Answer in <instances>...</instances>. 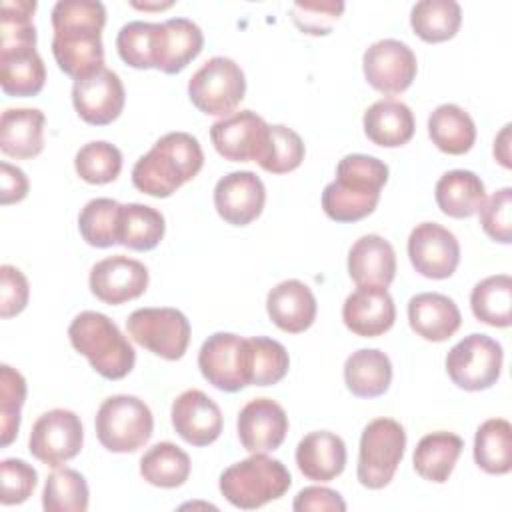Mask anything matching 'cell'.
I'll use <instances>...</instances> for the list:
<instances>
[{"mask_svg": "<svg viewBox=\"0 0 512 512\" xmlns=\"http://www.w3.org/2000/svg\"><path fill=\"white\" fill-rule=\"evenodd\" d=\"M160 40H162V24L134 20L124 24L116 36V48L120 58L140 70L156 68L160 62Z\"/></svg>", "mask_w": 512, "mask_h": 512, "instance_id": "cell-37", "label": "cell"}, {"mask_svg": "<svg viewBox=\"0 0 512 512\" xmlns=\"http://www.w3.org/2000/svg\"><path fill=\"white\" fill-rule=\"evenodd\" d=\"M204 166L200 142L188 132H168L136 160L132 184L148 196L168 198Z\"/></svg>", "mask_w": 512, "mask_h": 512, "instance_id": "cell-3", "label": "cell"}, {"mask_svg": "<svg viewBox=\"0 0 512 512\" xmlns=\"http://www.w3.org/2000/svg\"><path fill=\"white\" fill-rule=\"evenodd\" d=\"M342 320L350 332L374 338L388 332L396 320V306L382 286H358L342 306Z\"/></svg>", "mask_w": 512, "mask_h": 512, "instance_id": "cell-22", "label": "cell"}, {"mask_svg": "<svg viewBox=\"0 0 512 512\" xmlns=\"http://www.w3.org/2000/svg\"><path fill=\"white\" fill-rule=\"evenodd\" d=\"M510 208H512V188L510 186L496 190L478 208L480 226L486 232V236L492 238L494 242H500V244L512 242Z\"/></svg>", "mask_w": 512, "mask_h": 512, "instance_id": "cell-47", "label": "cell"}, {"mask_svg": "<svg viewBox=\"0 0 512 512\" xmlns=\"http://www.w3.org/2000/svg\"><path fill=\"white\" fill-rule=\"evenodd\" d=\"M410 328L428 342H444L462 324L456 302L438 292H422L408 300Z\"/></svg>", "mask_w": 512, "mask_h": 512, "instance_id": "cell-25", "label": "cell"}, {"mask_svg": "<svg viewBox=\"0 0 512 512\" xmlns=\"http://www.w3.org/2000/svg\"><path fill=\"white\" fill-rule=\"evenodd\" d=\"M462 8L454 0H420L410 10V26L418 38L436 44L456 36Z\"/></svg>", "mask_w": 512, "mask_h": 512, "instance_id": "cell-36", "label": "cell"}, {"mask_svg": "<svg viewBox=\"0 0 512 512\" xmlns=\"http://www.w3.org/2000/svg\"><path fill=\"white\" fill-rule=\"evenodd\" d=\"M434 198L446 216L468 218L476 214L486 200V188L472 170H450L438 178Z\"/></svg>", "mask_w": 512, "mask_h": 512, "instance_id": "cell-31", "label": "cell"}, {"mask_svg": "<svg viewBox=\"0 0 512 512\" xmlns=\"http://www.w3.org/2000/svg\"><path fill=\"white\" fill-rule=\"evenodd\" d=\"M432 144L450 156L466 154L476 140V124L458 104H440L428 116Z\"/></svg>", "mask_w": 512, "mask_h": 512, "instance_id": "cell-32", "label": "cell"}, {"mask_svg": "<svg viewBox=\"0 0 512 512\" xmlns=\"http://www.w3.org/2000/svg\"><path fill=\"white\" fill-rule=\"evenodd\" d=\"M68 338L72 348L86 356L90 366L106 380H120L134 368L136 352L132 344L102 312H80L68 326Z\"/></svg>", "mask_w": 512, "mask_h": 512, "instance_id": "cell-5", "label": "cell"}, {"mask_svg": "<svg viewBox=\"0 0 512 512\" xmlns=\"http://www.w3.org/2000/svg\"><path fill=\"white\" fill-rule=\"evenodd\" d=\"M0 180H2V190H0V202L2 206L22 202L28 196V178L26 174L18 168L12 166L10 162L0 164Z\"/></svg>", "mask_w": 512, "mask_h": 512, "instance_id": "cell-51", "label": "cell"}, {"mask_svg": "<svg viewBox=\"0 0 512 512\" xmlns=\"http://www.w3.org/2000/svg\"><path fill=\"white\" fill-rule=\"evenodd\" d=\"M140 474L152 486L178 488L190 476V458L180 446L158 442L140 458Z\"/></svg>", "mask_w": 512, "mask_h": 512, "instance_id": "cell-39", "label": "cell"}, {"mask_svg": "<svg viewBox=\"0 0 512 512\" xmlns=\"http://www.w3.org/2000/svg\"><path fill=\"white\" fill-rule=\"evenodd\" d=\"M266 310L270 320L288 334L308 330L316 320V298L312 290L300 280H282L266 296Z\"/></svg>", "mask_w": 512, "mask_h": 512, "instance_id": "cell-23", "label": "cell"}, {"mask_svg": "<svg viewBox=\"0 0 512 512\" xmlns=\"http://www.w3.org/2000/svg\"><path fill=\"white\" fill-rule=\"evenodd\" d=\"M148 268L124 254L108 256L90 270V292L104 304H124L142 296L148 288Z\"/></svg>", "mask_w": 512, "mask_h": 512, "instance_id": "cell-18", "label": "cell"}, {"mask_svg": "<svg viewBox=\"0 0 512 512\" xmlns=\"http://www.w3.org/2000/svg\"><path fill=\"white\" fill-rule=\"evenodd\" d=\"M290 484L288 468L264 452H252V456L228 466L220 474L222 496L242 510H254L282 498Z\"/></svg>", "mask_w": 512, "mask_h": 512, "instance_id": "cell-6", "label": "cell"}, {"mask_svg": "<svg viewBox=\"0 0 512 512\" xmlns=\"http://www.w3.org/2000/svg\"><path fill=\"white\" fill-rule=\"evenodd\" d=\"M30 298L26 276L12 264L0 266V316L12 318L20 314Z\"/></svg>", "mask_w": 512, "mask_h": 512, "instance_id": "cell-49", "label": "cell"}, {"mask_svg": "<svg viewBox=\"0 0 512 512\" xmlns=\"http://www.w3.org/2000/svg\"><path fill=\"white\" fill-rule=\"evenodd\" d=\"M74 168L88 184H108L120 176L122 152L110 142L94 140L76 152Z\"/></svg>", "mask_w": 512, "mask_h": 512, "instance_id": "cell-43", "label": "cell"}, {"mask_svg": "<svg viewBox=\"0 0 512 512\" xmlns=\"http://www.w3.org/2000/svg\"><path fill=\"white\" fill-rule=\"evenodd\" d=\"M38 482V472L20 458L0 462V502L4 506L22 504L30 498Z\"/></svg>", "mask_w": 512, "mask_h": 512, "instance_id": "cell-46", "label": "cell"}, {"mask_svg": "<svg viewBox=\"0 0 512 512\" xmlns=\"http://www.w3.org/2000/svg\"><path fill=\"white\" fill-rule=\"evenodd\" d=\"M362 124L368 140L384 148H396L410 142L416 126L412 110L404 102L392 98H382L368 106Z\"/></svg>", "mask_w": 512, "mask_h": 512, "instance_id": "cell-28", "label": "cell"}, {"mask_svg": "<svg viewBox=\"0 0 512 512\" xmlns=\"http://www.w3.org/2000/svg\"><path fill=\"white\" fill-rule=\"evenodd\" d=\"M126 102L122 80L106 66L88 78L74 80L72 104L78 116L92 126L114 122Z\"/></svg>", "mask_w": 512, "mask_h": 512, "instance_id": "cell-17", "label": "cell"}, {"mask_svg": "<svg viewBox=\"0 0 512 512\" xmlns=\"http://www.w3.org/2000/svg\"><path fill=\"white\" fill-rule=\"evenodd\" d=\"M348 274L356 286L388 288L396 274V252L392 244L378 234L358 238L348 252Z\"/></svg>", "mask_w": 512, "mask_h": 512, "instance_id": "cell-24", "label": "cell"}, {"mask_svg": "<svg viewBox=\"0 0 512 512\" xmlns=\"http://www.w3.org/2000/svg\"><path fill=\"white\" fill-rule=\"evenodd\" d=\"M106 8L98 0H60L52 8V54L58 68L74 80L104 68L102 28Z\"/></svg>", "mask_w": 512, "mask_h": 512, "instance_id": "cell-1", "label": "cell"}, {"mask_svg": "<svg viewBox=\"0 0 512 512\" xmlns=\"http://www.w3.org/2000/svg\"><path fill=\"white\" fill-rule=\"evenodd\" d=\"M474 462L488 474H508L512 470V426L504 418L482 422L474 436Z\"/></svg>", "mask_w": 512, "mask_h": 512, "instance_id": "cell-35", "label": "cell"}, {"mask_svg": "<svg viewBox=\"0 0 512 512\" xmlns=\"http://www.w3.org/2000/svg\"><path fill=\"white\" fill-rule=\"evenodd\" d=\"M264 202V182L250 170L230 172L214 186L216 212L232 226H246L256 220L264 208Z\"/></svg>", "mask_w": 512, "mask_h": 512, "instance_id": "cell-19", "label": "cell"}, {"mask_svg": "<svg viewBox=\"0 0 512 512\" xmlns=\"http://www.w3.org/2000/svg\"><path fill=\"white\" fill-rule=\"evenodd\" d=\"M470 308L476 320L494 328H508L512 322V278L496 274L480 280L472 288Z\"/></svg>", "mask_w": 512, "mask_h": 512, "instance_id": "cell-38", "label": "cell"}, {"mask_svg": "<svg viewBox=\"0 0 512 512\" xmlns=\"http://www.w3.org/2000/svg\"><path fill=\"white\" fill-rule=\"evenodd\" d=\"M302 138L284 124H270V140L260 168L270 174H288L304 160Z\"/></svg>", "mask_w": 512, "mask_h": 512, "instance_id": "cell-45", "label": "cell"}, {"mask_svg": "<svg viewBox=\"0 0 512 512\" xmlns=\"http://www.w3.org/2000/svg\"><path fill=\"white\" fill-rule=\"evenodd\" d=\"M84 444V428L80 416L66 408H54L38 416L28 438L30 454L50 468H60Z\"/></svg>", "mask_w": 512, "mask_h": 512, "instance_id": "cell-12", "label": "cell"}, {"mask_svg": "<svg viewBox=\"0 0 512 512\" xmlns=\"http://www.w3.org/2000/svg\"><path fill=\"white\" fill-rule=\"evenodd\" d=\"M86 478L72 468L54 470L42 490V508L46 512H84L88 510Z\"/></svg>", "mask_w": 512, "mask_h": 512, "instance_id": "cell-41", "label": "cell"}, {"mask_svg": "<svg viewBox=\"0 0 512 512\" xmlns=\"http://www.w3.org/2000/svg\"><path fill=\"white\" fill-rule=\"evenodd\" d=\"M120 202L112 198H94L84 204L78 216V230L86 244L108 248L118 244Z\"/></svg>", "mask_w": 512, "mask_h": 512, "instance_id": "cell-42", "label": "cell"}, {"mask_svg": "<svg viewBox=\"0 0 512 512\" xmlns=\"http://www.w3.org/2000/svg\"><path fill=\"white\" fill-rule=\"evenodd\" d=\"M344 382L358 398L382 396L392 382V362L378 348H360L344 362Z\"/></svg>", "mask_w": 512, "mask_h": 512, "instance_id": "cell-29", "label": "cell"}, {"mask_svg": "<svg viewBox=\"0 0 512 512\" xmlns=\"http://www.w3.org/2000/svg\"><path fill=\"white\" fill-rule=\"evenodd\" d=\"M166 232V222L160 210L130 202L120 206V222H118V244L146 252L160 244Z\"/></svg>", "mask_w": 512, "mask_h": 512, "instance_id": "cell-34", "label": "cell"}, {"mask_svg": "<svg viewBox=\"0 0 512 512\" xmlns=\"http://www.w3.org/2000/svg\"><path fill=\"white\" fill-rule=\"evenodd\" d=\"M246 78L242 68L226 56L206 60L188 80L190 102L204 114L230 116L244 100Z\"/></svg>", "mask_w": 512, "mask_h": 512, "instance_id": "cell-9", "label": "cell"}, {"mask_svg": "<svg viewBox=\"0 0 512 512\" xmlns=\"http://www.w3.org/2000/svg\"><path fill=\"white\" fill-rule=\"evenodd\" d=\"M198 368L214 388L238 392L248 386V338L232 332H214L198 352Z\"/></svg>", "mask_w": 512, "mask_h": 512, "instance_id": "cell-13", "label": "cell"}, {"mask_svg": "<svg viewBox=\"0 0 512 512\" xmlns=\"http://www.w3.org/2000/svg\"><path fill=\"white\" fill-rule=\"evenodd\" d=\"M94 428L106 450L126 454L136 452L150 440L154 418L148 404L138 396L116 394L100 404Z\"/></svg>", "mask_w": 512, "mask_h": 512, "instance_id": "cell-7", "label": "cell"}, {"mask_svg": "<svg viewBox=\"0 0 512 512\" xmlns=\"http://www.w3.org/2000/svg\"><path fill=\"white\" fill-rule=\"evenodd\" d=\"M362 70L368 84L386 94H402L416 78L418 62L412 48L400 40L384 38L366 48L362 56Z\"/></svg>", "mask_w": 512, "mask_h": 512, "instance_id": "cell-15", "label": "cell"}, {"mask_svg": "<svg viewBox=\"0 0 512 512\" xmlns=\"http://www.w3.org/2000/svg\"><path fill=\"white\" fill-rule=\"evenodd\" d=\"M502 346L486 334H470L450 348L446 372L464 390L478 392L494 386L502 372Z\"/></svg>", "mask_w": 512, "mask_h": 512, "instance_id": "cell-11", "label": "cell"}, {"mask_svg": "<svg viewBox=\"0 0 512 512\" xmlns=\"http://www.w3.org/2000/svg\"><path fill=\"white\" fill-rule=\"evenodd\" d=\"M126 328L136 344L164 360H180L190 344V322L176 308H138Z\"/></svg>", "mask_w": 512, "mask_h": 512, "instance_id": "cell-10", "label": "cell"}, {"mask_svg": "<svg viewBox=\"0 0 512 512\" xmlns=\"http://www.w3.org/2000/svg\"><path fill=\"white\" fill-rule=\"evenodd\" d=\"M216 152L230 162H262L268 150L270 124L252 110H240L210 126Z\"/></svg>", "mask_w": 512, "mask_h": 512, "instance_id": "cell-14", "label": "cell"}, {"mask_svg": "<svg viewBox=\"0 0 512 512\" xmlns=\"http://www.w3.org/2000/svg\"><path fill=\"white\" fill-rule=\"evenodd\" d=\"M46 116L38 108H6L0 118V150L16 160H28L44 148Z\"/></svg>", "mask_w": 512, "mask_h": 512, "instance_id": "cell-27", "label": "cell"}, {"mask_svg": "<svg viewBox=\"0 0 512 512\" xmlns=\"http://www.w3.org/2000/svg\"><path fill=\"white\" fill-rule=\"evenodd\" d=\"M388 166L376 156L348 154L336 166V178L322 192V208L336 222H358L374 212Z\"/></svg>", "mask_w": 512, "mask_h": 512, "instance_id": "cell-4", "label": "cell"}, {"mask_svg": "<svg viewBox=\"0 0 512 512\" xmlns=\"http://www.w3.org/2000/svg\"><path fill=\"white\" fill-rule=\"evenodd\" d=\"M36 2L6 0L0 16V84L8 96H36L46 82V68L36 50L32 22Z\"/></svg>", "mask_w": 512, "mask_h": 512, "instance_id": "cell-2", "label": "cell"}, {"mask_svg": "<svg viewBox=\"0 0 512 512\" xmlns=\"http://www.w3.org/2000/svg\"><path fill=\"white\" fill-rule=\"evenodd\" d=\"M494 158L504 168H510V124H506L494 140Z\"/></svg>", "mask_w": 512, "mask_h": 512, "instance_id": "cell-52", "label": "cell"}, {"mask_svg": "<svg viewBox=\"0 0 512 512\" xmlns=\"http://www.w3.org/2000/svg\"><path fill=\"white\" fill-rule=\"evenodd\" d=\"M462 448V438L452 432L438 430L422 436L412 456L416 474L428 482L444 484L450 478L462 454Z\"/></svg>", "mask_w": 512, "mask_h": 512, "instance_id": "cell-30", "label": "cell"}, {"mask_svg": "<svg viewBox=\"0 0 512 512\" xmlns=\"http://www.w3.org/2000/svg\"><path fill=\"white\" fill-rule=\"evenodd\" d=\"M404 448L406 432L400 422L392 418H376L368 422L360 436L358 482L370 490L388 486L404 458Z\"/></svg>", "mask_w": 512, "mask_h": 512, "instance_id": "cell-8", "label": "cell"}, {"mask_svg": "<svg viewBox=\"0 0 512 512\" xmlns=\"http://www.w3.org/2000/svg\"><path fill=\"white\" fill-rule=\"evenodd\" d=\"M344 2L340 0H322V2H294L292 20L304 34L326 36L330 34L334 22L342 16Z\"/></svg>", "mask_w": 512, "mask_h": 512, "instance_id": "cell-48", "label": "cell"}, {"mask_svg": "<svg viewBox=\"0 0 512 512\" xmlns=\"http://www.w3.org/2000/svg\"><path fill=\"white\" fill-rule=\"evenodd\" d=\"M176 434L192 446H208L222 434L220 406L202 390H184L170 410Z\"/></svg>", "mask_w": 512, "mask_h": 512, "instance_id": "cell-20", "label": "cell"}, {"mask_svg": "<svg viewBox=\"0 0 512 512\" xmlns=\"http://www.w3.org/2000/svg\"><path fill=\"white\" fill-rule=\"evenodd\" d=\"M204 46V34L198 24L188 18H170L162 22L160 62L158 70L164 74L182 72Z\"/></svg>", "mask_w": 512, "mask_h": 512, "instance_id": "cell-33", "label": "cell"}, {"mask_svg": "<svg viewBox=\"0 0 512 512\" xmlns=\"http://www.w3.org/2000/svg\"><path fill=\"white\" fill-rule=\"evenodd\" d=\"M290 368L286 348L266 336L248 338V386L278 384Z\"/></svg>", "mask_w": 512, "mask_h": 512, "instance_id": "cell-40", "label": "cell"}, {"mask_svg": "<svg viewBox=\"0 0 512 512\" xmlns=\"http://www.w3.org/2000/svg\"><path fill=\"white\" fill-rule=\"evenodd\" d=\"M408 258L418 274L444 280L458 268L460 244L456 236L438 222H422L408 236Z\"/></svg>", "mask_w": 512, "mask_h": 512, "instance_id": "cell-16", "label": "cell"}, {"mask_svg": "<svg viewBox=\"0 0 512 512\" xmlns=\"http://www.w3.org/2000/svg\"><path fill=\"white\" fill-rule=\"evenodd\" d=\"M26 400L24 376L8 364L0 366V444L8 446L18 436L20 410Z\"/></svg>", "mask_w": 512, "mask_h": 512, "instance_id": "cell-44", "label": "cell"}, {"mask_svg": "<svg viewBox=\"0 0 512 512\" xmlns=\"http://www.w3.org/2000/svg\"><path fill=\"white\" fill-rule=\"evenodd\" d=\"M292 508L296 512H308V510H314V512H324V510L326 512H344L346 510V502L332 488L308 486V488H302L296 494Z\"/></svg>", "mask_w": 512, "mask_h": 512, "instance_id": "cell-50", "label": "cell"}, {"mask_svg": "<svg viewBox=\"0 0 512 512\" xmlns=\"http://www.w3.org/2000/svg\"><path fill=\"white\" fill-rule=\"evenodd\" d=\"M296 464L308 480L330 482L344 472L346 444L334 432H310L296 446Z\"/></svg>", "mask_w": 512, "mask_h": 512, "instance_id": "cell-26", "label": "cell"}, {"mask_svg": "<svg viewBox=\"0 0 512 512\" xmlns=\"http://www.w3.org/2000/svg\"><path fill=\"white\" fill-rule=\"evenodd\" d=\"M238 438L248 452H270L280 448L288 432V416L272 398H254L238 414Z\"/></svg>", "mask_w": 512, "mask_h": 512, "instance_id": "cell-21", "label": "cell"}]
</instances>
